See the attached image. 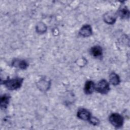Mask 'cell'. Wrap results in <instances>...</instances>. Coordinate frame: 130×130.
<instances>
[{"label":"cell","mask_w":130,"mask_h":130,"mask_svg":"<svg viewBox=\"0 0 130 130\" xmlns=\"http://www.w3.org/2000/svg\"><path fill=\"white\" fill-rule=\"evenodd\" d=\"M118 15L122 19H128L129 16V11L125 6H122L118 11Z\"/></svg>","instance_id":"10"},{"label":"cell","mask_w":130,"mask_h":130,"mask_svg":"<svg viewBox=\"0 0 130 130\" xmlns=\"http://www.w3.org/2000/svg\"><path fill=\"white\" fill-rule=\"evenodd\" d=\"M12 65L13 67L18 68L21 70H25L28 67V63L26 60L19 59H14L12 61Z\"/></svg>","instance_id":"6"},{"label":"cell","mask_w":130,"mask_h":130,"mask_svg":"<svg viewBox=\"0 0 130 130\" xmlns=\"http://www.w3.org/2000/svg\"><path fill=\"white\" fill-rule=\"evenodd\" d=\"M11 97L7 94H3L1 97V107L2 109H6L9 105Z\"/></svg>","instance_id":"13"},{"label":"cell","mask_w":130,"mask_h":130,"mask_svg":"<svg viewBox=\"0 0 130 130\" xmlns=\"http://www.w3.org/2000/svg\"><path fill=\"white\" fill-rule=\"evenodd\" d=\"M23 82V79L21 78H16L8 79L3 81V84L10 90H15L19 89Z\"/></svg>","instance_id":"1"},{"label":"cell","mask_w":130,"mask_h":130,"mask_svg":"<svg viewBox=\"0 0 130 130\" xmlns=\"http://www.w3.org/2000/svg\"><path fill=\"white\" fill-rule=\"evenodd\" d=\"M79 34L83 37H88L91 36L92 34V29L91 26L88 24L83 25L80 29Z\"/></svg>","instance_id":"7"},{"label":"cell","mask_w":130,"mask_h":130,"mask_svg":"<svg viewBox=\"0 0 130 130\" xmlns=\"http://www.w3.org/2000/svg\"><path fill=\"white\" fill-rule=\"evenodd\" d=\"M110 89L109 84L105 79L100 80L95 86V90L101 94H107Z\"/></svg>","instance_id":"3"},{"label":"cell","mask_w":130,"mask_h":130,"mask_svg":"<svg viewBox=\"0 0 130 130\" xmlns=\"http://www.w3.org/2000/svg\"><path fill=\"white\" fill-rule=\"evenodd\" d=\"M104 21L108 24H113L116 20V14L113 12H109L103 16Z\"/></svg>","instance_id":"5"},{"label":"cell","mask_w":130,"mask_h":130,"mask_svg":"<svg viewBox=\"0 0 130 130\" xmlns=\"http://www.w3.org/2000/svg\"><path fill=\"white\" fill-rule=\"evenodd\" d=\"M77 116L79 119L88 121H89L92 117L90 112L85 108H81L79 109L77 113Z\"/></svg>","instance_id":"4"},{"label":"cell","mask_w":130,"mask_h":130,"mask_svg":"<svg viewBox=\"0 0 130 130\" xmlns=\"http://www.w3.org/2000/svg\"><path fill=\"white\" fill-rule=\"evenodd\" d=\"M90 52L93 57L98 58L102 56L103 49L100 46H94L91 48Z\"/></svg>","instance_id":"9"},{"label":"cell","mask_w":130,"mask_h":130,"mask_svg":"<svg viewBox=\"0 0 130 130\" xmlns=\"http://www.w3.org/2000/svg\"><path fill=\"white\" fill-rule=\"evenodd\" d=\"M109 120L116 128L122 127L124 123V118L122 116L117 113H112L109 117Z\"/></svg>","instance_id":"2"},{"label":"cell","mask_w":130,"mask_h":130,"mask_svg":"<svg viewBox=\"0 0 130 130\" xmlns=\"http://www.w3.org/2000/svg\"><path fill=\"white\" fill-rule=\"evenodd\" d=\"M95 84L92 81H87L85 84L84 87V91L85 93H86V94H91L95 89Z\"/></svg>","instance_id":"8"},{"label":"cell","mask_w":130,"mask_h":130,"mask_svg":"<svg viewBox=\"0 0 130 130\" xmlns=\"http://www.w3.org/2000/svg\"><path fill=\"white\" fill-rule=\"evenodd\" d=\"M89 122L93 125H98L100 123L99 120L94 117H91Z\"/></svg>","instance_id":"15"},{"label":"cell","mask_w":130,"mask_h":130,"mask_svg":"<svg viewBox=\"0 0 130 130\" xmlns=\"http://www.w3.org/2000/svg\"><path fill=\"white\" fill-rule=\"evenodd\" d=\"M36 31L39 34H43L47 30L46 25L43 22H39L36 25Z\"/></svg>","instance_id":"14"},{"label":"cell","mask_w":130,"mask_h":130,"mask_svg":"<svg viewBox=\"0 0 130 130\" xmlns=\"http://www.w3.org/2000/svg\"><path fill=\"white\" fill-rule=\"evenodd\" d=\"M38 86L40 90L42 91H46L49 89L50 82L48 80H46L45 79H42L38 83Z\"/></svg>","instance_id":"11"},{"label":"cell","mask_w":130,"mask_h":130,"mask_svg":"<svg viewBox=\"0 0 130 130\" xmlns=\"http://www.w3.org/2000/svg\"><path fill=\"white\" fill-rule=\"evenodd\" d=\"M110 82L114 86L118 85L120 82V79L119 76L115 73L112 72L109 76Z\"/></svg>","instance_id":"12"}]
</instances>
